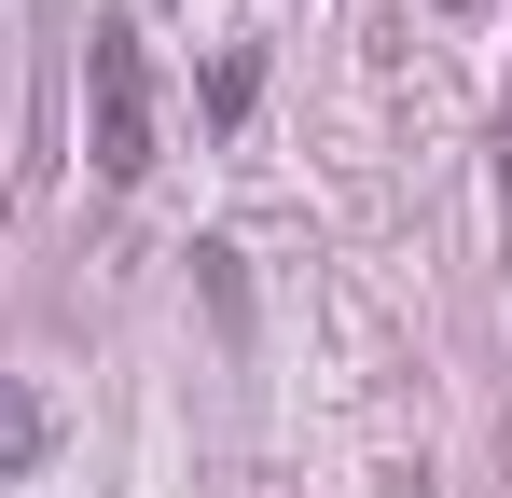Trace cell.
Segmentation results:
<instances>
[{
  "label": "cell",
  "instance_id": "obj_1",
  "mask_svg": "<svg viewBox=\"0 0 512 498\" xmlns=\"http://www.w3.org/2000/svg\"><path fill=\"white\" fill-rule=\"evenodd\" d=\"M84 111H97V180H111V194L153 180V70H139V28H125V14L84 42Z\"/></svg>",
  "mask_w": 512,
  "mask_h": 498
},
{
  "label": "cell",
  "instance_id": "obj_2",
  "mask_svg": "<svg viewBox=\"0 0 512 498\" xmlns=\"http://www.w3.org/2000/svg\"><path fill=\"white\" fill-rule=\"evenodd\" d=\"M56 443V415H42V388H0V471H28Z\"/></svg>",
  "mask_w": 512,
  "mask_h": 498
},
{
  "label": "cell",
  "instance_id": "obj_3",
  "mask_svg": "<svg viewBox=\"0 0 512 498\" xmlns=\"http://www.w3.org/2000/svg\"><path fill=\"white\" fill-rule=\"evenodd\" d=\"M443 14H471V0H443Z\"/></svg>",
  "mask_w": 512,
  "mask_h": 498
}]
</instances>
